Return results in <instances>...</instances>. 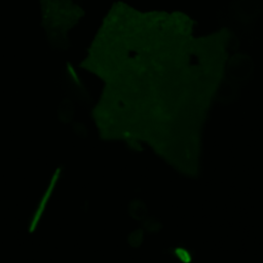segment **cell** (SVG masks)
<instances>
[{
    "label": "cell",
    "mask_w": 263,
    "mask_h": 263,
    "mask_svg": "<svg viewBox=\"0 0 263 263\" xmlns=\"http://www.w3.org/2000/svg\"><path fill=\"white\" fill-rule=\"evenodd\" d=\"M43 15L48 31L58 37L67 32L77 17L75 6L67 0H45Z\"/></svg>",
    "instance_id": "6da1fadb"
}]
</instances>
